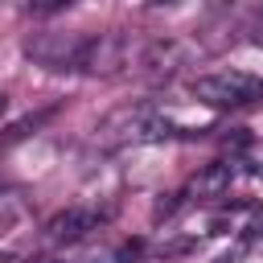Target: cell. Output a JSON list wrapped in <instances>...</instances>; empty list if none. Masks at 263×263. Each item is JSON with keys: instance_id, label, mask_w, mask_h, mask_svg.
I'll list each match as a JSON object with an SVG mask.
<instances>
[{"instance_id": "obj_1", "label": "cell", "mask_w": 263, "mask_h": 263, "mask_svg": "<svg viewBox=\"0 0 263 263\" xmlns=\"http://www.w3.org/2000/svg\"><path fill=\"white\" fill-rule=\"evenodd\" d=\"M99 136L107 144H160V140H173L181 136V127L152 103H132V107H119L103 119Z\"/></svg>"}, {"instance_id": "obj_2", "label": "cell", "mask_w": 263, "mask_h": 263, "mask_svg": "<svg viewBox=\"0 0 263 263\" xmlns=\"http://www.w3.org/2000/svg\"><path fill=\"white\" fill-rule=\"evenodd\" d=\"M189 95L214 111H230V107H247L263 99V78L251 70H214V74H197L189 82Z\"/></svg>"}, {"instance_id": "obj_3", "label": "cell", "mask_w": 263, "mask_h": 263, "mask_svg": "<svg viewBox=\"0 0 263 263\" xmlns=\"http://www.w3.org/2000/svg\"><path fill=\"white\" fill-rule=\"evenodd\" d=\"M86 49V33H37L25 41V53L45 70H78Z\"/></svg>"}, {"instance_id": "obj_4", "label": "cell", "mask_w": 263, "mask_h": 263, "mask_svg": "<svg viewBox=\"0 0 263 263\" xmlns=\"http://www.w3.org/2000/svg\"><path fill=\"white\" fill-rule=\"evenodd\" d=\"M103 222H107V210H99V205H66L62 214L49 218L45 238H49V242H82V238L95 234Z\"/></svg>"}, {"instance_id": "obj_5", "label": "cell", "mask_w": 263, "mask_h": 263, "mask_svg": "<svg viewBox=\"0 0 263 263\" xmlns=\"http://www.w3.org/2000/svg\"><path fill=\"white\" fill-rule=\"evenodd\" d=\"M127 66V41L119 33H86V49H82V66L86 74H119Z\"/></svg>"}, {"instance_id": "obj_6", "label": "cell", "mask_w": 263, "mask_h": 263, "mask_svg": "<svg viewBox=\"0 0 263 263\" xmlns=\"http://www.w3.org/2000/svg\"><path fill=\"white\" fill-rule=\"evenodd\" d=\"M234 177H238V164H234V160H214V164H205V168L189 181L185 197H193V201H222V197L230 193Z\"/></svg>"}, {"instance_id": "obj_7", "label": "cell", "mask_w": 263, "mask_h": 263, "mask_svg": "<svg viewBox=\"0 0 263 263\" xmlns=\"http://www.w3.org/2000/svg\"><path fill=\"white\" fill-rule=\"evenodd\" d=\"M234 164H238L242 173H251V177H259V181H263V144H259V140H247V144L238 148Z\"/></svg>"}, {"instance_id": "obj_8", "label": "cell", "mask_w": 263, "mask_h": 263, "mask_svg": "<svg viewBox=\"0 0 263 263\" xmlns=\"http://www.w3.org/2000/svg\"><path fill=\"white\" fill-rule=\"evenodd\" d=\"M136 255H140V242H119L103 255H90V263H136Z\"/></svg>"}, {"instance_id": "obj_9", "label": "cell", "mask_w": 263, "mask_h": 263, "mask_svg": "<svg viewBox=\"0 0 263 263\" xmlns=\"http://www.w3.org/2000/svg\"><path fill=\"white\" fill-rule=\"evenodd\" d=\"M242 238L251 247H263V205L247 210V222H242Z\"/></svg>"}, {"instance_id": "obj_10", "label": "cell", "mask_w": 263, "mask_h": 263, "mask_svg": "<svg viewBox=\"0 0 263 263\" xmlns=\"http://www.w3.org/2000/svg\"><path fill=\"white\" fill-rule=\"evenodd\" d=\"M251 41H255V45H263V8L255 12V25H251Z\"/></svg>"}, {"instance_id": "obj_11", "label": "cell", "mask_w": 263, "mask_h": 263, "mask_svg": "<svg viewBox=\"0 0 263 263\" xmlns=\"http://www.w3.org/2000/svg\"><path fill=\"white\" fill-rule=\"evenodd\" d=\"M4 107H8V95H4V90H0V115H4Z\"/></svg>"}]
</instances>
